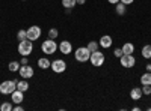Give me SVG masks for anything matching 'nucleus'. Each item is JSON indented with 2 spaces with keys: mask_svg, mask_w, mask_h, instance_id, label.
Here are the masks:
<instances>
[{
  "mask_svg": "<svg viewBox=\"0 0 151 111\" xmlns=\"http://www.w3.org/2000/svg\"><path fill=\"white\" fill-rule=\"evenodd\" d=\"M17 89L18 90H21V92H27L29 90V83H27V80H20V81H17Z\"/></svg>",
  "mask_w": 151,
  "mask_h": 111,
  "instance_id": "obj_16",
  "label": "nucleus"
},
{
  "mask_svg": "<svg viewBox=\"0 0 151 111\" xmlns=\"http://www.w3.org/2000/svg\"><path fill=\"white\" fill-rule=\"evenodd\" d=\"M0 110H2V111H12V110H14L12 101H11V102H3L2 105H0Z\"/></svg>",
  "mask_w": 151,
  "mask_h": 111,
  "instance_id": "obj_23",
  "label": "nucleus"
},
{
  "mask_svg": "<svg viewBox=\"0 0 151 111\" xmlns=\"http://www.w3.org/2000/svg\"><path fill=\"white\" fill-rule=\"evenodd\" d=\"M76 5H77V2H76V0H62V6H64V8L73 9Z\"/></svg>",
  "mask_w": 151,
  "mask_h": 111,
  "instance_id": "obj_22",
  "label": "nucleus"
},
{
  "mask_svg": "<svg viewBox=\"0 0 151 111\" xmlns=\"http://www.w3.org/2000/svg\"><path fill=\"white\" fill-rule=\"evenodd\" d=\"M76 2H77V5H85L86 0H76Z\"/></svg>",
  "mask_w": 151,
  "mask_h": 111,
  "instance_id": "obj_31",
  "label": "nucleus"
},
{
  "mask_svg": "<svg viewBox=\"0 0 151 111\" xmlns=\"http://www.w3.org/2000/svg\"><path fill=\"white\" fill-rule=\"evenodd\" d=\"M142 57L144 59H151V45H145L142 48Z\"/></svg>",
  "mask_w": 151,
  "mask_h": 111,
  "instance_id": "obj_21",
  "label": "nucleus"
},
{
  "mask_svg": "<svg viewBox=\"0 0 151 111\" xmlns=\"http://www.w3.org/2000/svg\"><path fill=\"white\" fill-rule=\"evenodd\" d=\"M11 101H12V104H21L23 101H24V92H21V90H18V89H15L14 92L11 93Z\"/></svg>",
  "mask_w": 151,
  "mask_h": 111,
  "instance_id": "obj_11",
  "label": "nucleus"
},
{
  "mask_svg": "<svg viewBox=\"0 0 151 111\" xmlns=\"http://www.w3.org/2000/svg\"><path fill=\"white\" fill-rule=\"evenodd\" d=\"M41 50H42V53L45 54V56H50V54H55L56 53V50H58V44L55 42V39H47V41H44L42 44H41Z\"/></svg>",
  "mask_w": 151,
  "mask_h": 111,
  "instance_id": "obj_2",
  "label": "nucleus"
},
{
  "mask_svg": "<svg viewBox=\"0 0 151 111\" xmlns=\"http://www.w3.org/2000/svg\"><path fill=\"white\" fill-rule=\"evenodd\" d=\"M145 69H147V72H151V63H150V65H147V66H145Z\"/></svg>",
  "mask_w": 151,
  "mask_h": 111,
  "instance_id": "obj_32",
  "label": "nucleus"
},
{
  "mask_svg": "<svg viewBox=\"0 0 151 111\" xmlns=\"http://www.w3.org/2000/svg\"><path fill=\"white\" fill-rule=\"evenodd\" d=\"M109 3H112V5H116V3H119V0H107Z\"/></svg>",
  "mask_w": 151,
  "mask_h": 111,
  "instance_id": "obj_30",
  "label": "nucleus"
},
{
  "mask_svg": "<svg viewBox=\"0 0 151 111\" xmlns=\"http://www.w3.org/2000/svg\"><path fill=\"white\" fill-rule=\"evenodd\" d=\"M121 50H122L124 54H133V53H134V45H133L132 42H127V44H124V45L121 47Z\"/></svg>",
  "mask_w": 151,
  "mask_h": 111,
  "instance_id": "obj_15",
  "label": "nucleus"
},
{
  "mask_svg": "<svg viewBox=\"0 0 151 111\" xmlns=\"http://www.w3.org/2000/svg\"><path fill=\"white\" fill-rule=\"evenodd\" d=\"M17 81L18 80H6L0 84V93L2 95H11L17 89Z\"/></svg>",
  "mask_w": 151,
  "mask_h": 111,
  "instance_id": "obj_3",
  "label": "nucleus"
},
{
  "mask_svg": "<svg viewBox=\"0 0 151 111\" xmlns=\"http://www.w3.org/2000/svg\"><path fill=\"white\" fill-rule=\"evenodd\" d=\"M113 54H115V57H118V59H119V57H121L124 53H122V50H121V48H115V51H113Z\"/></svg>",
  "mask_w": 151,
  "mask_h": 111,
  "instance_id": "obj_27",
  "label": "nucleus"
},
{
  "mask_svg": "<svg viewBox=\"0 0 151 111\" xmlns=\"http://www.w3.org/2000/svg\"><path fill=\"white\" fill-rule=\"evenodd\" d=\"M32 51H33V41H30V39L20 41V44H18V53L21 56L29 57L32 54Z\"/></svg>",
  "mask_w": 151,
  "mask_h": 111,
  "instance_id": "obj_1",
  "label": "nucleus"
},
{
  "mask_svg": "<svg viewBox=\"0 0 151 111\" xmlns=\"http://www.w3.org/2000/svg\"><path fill=\"white\" fill-rule=\"evenodd\" d=\"M104 60H106V57H104V53H101L100 50H97V51L91 53L89 62H91V65H92V66H95V68L101 66V65L104 63Z\"/></svg>",
  "mask_w": 151,
  "mask_h": 111,
  "instance_id": "obj_5",
  "label": "nucleus"
},
{
  "mask_svg": "<svg viewBox=\"0 0 151 111\" xmlns=\"http://www.w3.org/2000/svg\"><path fill=\"white\" fill-rule=\"evenodd\" d=\"M115 11H116V14L118 15H124L125 12H127V8H125V5L124 3H116V8H115Z\"/></svg>",
  "mask_w": 151,
  "mask_h": 111,
  "instance_id": "obj_18",
  "label": "nucleus"
},
{
  "mask_svg": "<svg viewBox=\"0 0 151 111\" xmlns=\"http://www.w3.org/2000/svg\"><path fill=\"white\" fill-rule=\"evenodd\" d=\"M18 72H20V77L24 78V80L32 78V77H33V74H35V71H33V68H32L30 65H21V68H20Z\"/></svg>",
  "mask_w": 151,
  "mask_h": 111,
  "instance_id": "obj_9",
  "label": "nucleus"
},
{
  "mask_svg": "<svg viewBox=\"0 0 151 111\" xmlns=\"http://www.w3.org/2000/svg\"><path fill=\"white\" fill-rule=\"evenodd\" d=\"M141 84L142 86H151V72H145L141 77Z\"/></svg>",
  "mask_w": 151,
  "mask_h": 111,
  "instance_id": "obj_17",
  "label": "nucleus"
},
{
  "mask_svg": "<svg viewBox=\"0 0 151 111\" xmlns=\"http://www.w3.org/2000/svg\"><path fill=\"white\" fill-rule=\"evenodd\" d=\"M58 48H59V51H60L62 54H65V56H68V54L73 53V44H71L70 41H62V42L58 45Z\"/></svg>",
  "mask_w": 151,
  "mask_h": 111,
  "instance_id": "obj_10",
  "label": "nucleus"
},
{
  "mask_svg": "<svg viewBox=\"0 0 151 111\" xmlns=\"http://www.w3.org/2000/svg\"><path fill=\"white\" fill-rule=\"evenodd\" d=\"M142 87H134V89H132L130 90V98L133 101H139L141 98H142Z\"/></svg>",
  "mask_w": 151,
  "mask_h": 111,
  "instance_id": "obj_13",
  "label": "nucleus"
},
{
  "mask_svg": "<svg viewBox=\"0 0 151 111\" xmlns=\"http://www.w3.org/2000/svg\"><path fill=\"white\" fill-rule=\"evenodd\" d=\"M23 2H26V0H23Z\"/></svg>",
  "mask_w": 151,
  "mask_h": 111,
  "instance_id": "obj_33",
  "label": "nucleus"
},
{
  "mask_svg": "<svg viewBox=\"0 0 151 111\" xmlns=\"http://www.w3.org/2000/svg\"><path fill=\"white\" fill-rule=\"evenodd\" d=\"M50 66H52V62H50L47 57H40V59H38V68H41V69H48Z\"/></svg>",
  "mask_w": 151,
  "mask_h": 111,
  "instance_id": "obj_14",
  "label": "nucleus"
},
{
  "mask_svg": "<svg viewBox=\"0 0 151 111\" xmlns=\"http://www.w3.org/2000/svg\"><path fill=\"white\" fill-rule=\"evenodd\" d=\"M119 63L124 66V68H133L136 65V59L133 57V54H122L119 57Z\"/></svg>",
  "mask_w": 151,
  "mask_h": 111,
  "instance_id": "obj_6",
  "label": "nucleus"
},
{
  "mask_svg": "<svg viewBox=\"0 0 151 111\" xmlns=\"http://www.w3.org/2000/svg\"><path fill=\"white\" fill-rule=\"evenodd\" d=\"M142 93L144 95H151V86H142Z\"/></svg>",
  "mask_w": 151,
  "mask_h": 111,
  "instance_id": "obj_26",
  "label": "nucleus"
},
{
  "mask_svg": "<svg viewBox=\"0 0 151 111\" xmlns=\"http://www.w3.org/2000/svg\"><path fill=\"white\" fill-rule=\"evenodd\" d=\"M58 36H59L58 29H50V30H48V38H50V39H56Z\"/></svg>",
  "mask_w": 151,
  "mask_h": 111,
  "instance_id": "obj_25",
  "label": "nucleus"
},
{
  "mask_svg": "<svg viewBox=\"0 0 151 111\" xmlns=\"http://www.w3.org/2000/svg\"><path fill=\"white\" fill-rule=\"evenodd\" d=\"M88 47V50H89L91 53H94V51H97V50H100V44L97 42V41H91L89 44L86 45Z\"/></svg>",
  "mask_w": 151,
  "mask_h": 111,
  "instance_id": "obj_19",
  "label": "nucleus"
},
{
  "mask_svg": "<svg viewBox=\"0 0 151 111\" xmlns=\"http://www.w3.org/2000/svg\"><path fill=\"white\" fill-rule=\"evenodd\" d=\"M89 57H91V51L88 50V47H80L74 53V59L77 60V62H80V63L88 62V60H89Z\"/></svg>",
  "mask_w": 151,
  "mask_h": 111,
  "instance_id": "obj_4",
  "label": "nucleus"
},
{
  "mask_svg": "<svg viewBox=\"0 0 151 111\" xmlns=\"http://www.w3.org/2000/svg\"><path fill=\"white\" fill-rule=\"evenodd\" d=\"M119 2H121V3H124V5H132V3L134 2V0H119Z\"/></svg>",
  "mask_w": 151,
  "mask_h": 111,
  "instance_id": "obj_29",
  "label": "nucleus"
},
{
  "mask_svg": "<svg viewBox=\"0 0 151 111\" xmlns=\"http://www.w3.org/2000/svg\"><path fill=\"white\" fill-rule=\"evenodd\" d=\"M41 33H42V30H41L40 26H32V27L27 29V39L38 41V39L41 38Z\"/></svg>",
  "mask_w": 151,
  "mask_h": 111,
  "instance_id": "obj_8",
  "label": "nucleus"
},
{
  "mask_svg": "<svg viewBox=\"0 0 151 111\" xmlns=\"http://www.w3.org/2000/svg\"><path fill=\"white\" fill-rule=\"evenodd\" d=\"M20 63H21V65H29V59H27L26 56H23V59H21Z\"/></svg>",
  "mask_w": 151,
  "mask_h": 111,
  "instance_id": "obj_28",
  "label": "nucleus"
},
{
  "mask_svg": "<svg viewBox=\"0 0 151 111\" xmlns=\"http://www.w3.org/2000/svg\"><path fill=\"white\" fill-rule=\"evenodd\" d=\"M100 47L101 48H110L112 47V36L109 35H104L100 38Z\"/></svg>",
  "mask_w": 151,
  "mask_h": 111,
  "instance_id": "obj_12",
  "label": "nucleus"
},
{
  "mask_svg": "<svg viewBox=\"0 0 151 111\" xmlns=\"http://www.w3.org/2000/svg\"><path fill=\"white\" fill-rule=\"evenodd\" d=\"M20 68H21V63H18V62H11L8 65V69L11 72H17V71H20Z\"/></svg>",
  "mask_w": 151,
  "mask_h": 111,
  "instance_id": "obj_20",
  "label": "nucleus"
},
{
  "mask_svg": "<svg viewBox=\"0 0 151 111\" xmlns=\"http://www.w3.org/2000/svg\"><path fill=\"white\" fill-rule=\"evenodd\" d=\"M52 71L55 72V74H62V72H65V69H67V63L62 59H56V60H53L52 62Z\"/></svg>",
  "mask_w": 151,
  "mask_h": 111,
  "instance_id": "obj_7",
  "label": "nucleus"
},
{
  "mask_svg": "<svg viewBox=\"0 0 151 111\" xmlns=\"http://www.w3.org/2000/svg\"><path fill=\"white\" fill-rule=\"evenodd\" d=\"M150 60H151V59H150Z\"/></svg>",
  "mask_w": 151,
  "mask_h": 111,
  "instance_id": "obj_34",
  "label": "nucleus"
},
{
  "mask_svg": "<svg viewBox=\"0 0 151 111\" xmlns=\"http://www.w3.org/2000/svg\"><path fill=\"white\" fill-rule=\"evenodd\" d=\"M17 39H18V41L27 39V30H18V33H17Z\"/></svg>",
  "mask_w": 151,
  "mask_h": 111,
  "instance_id": "obj_24",
  "label": "nucleus"
}]
</instances>
